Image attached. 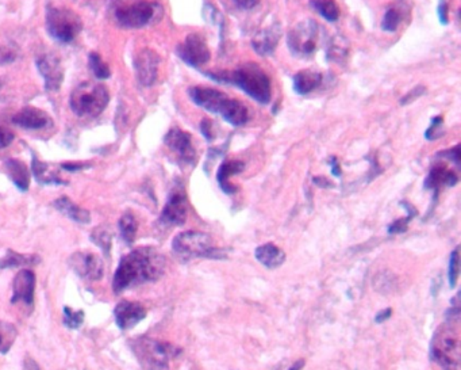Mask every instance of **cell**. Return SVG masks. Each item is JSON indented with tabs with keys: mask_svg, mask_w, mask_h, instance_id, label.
I'll return each mask as SVG.
<instances>
[{
	"mask_svg": "<svg viewBox=\"0 0 461 370\" xmlns=\"http://www.w3.org/2000/svg\"><path fill=\"white\" fill-rule=\"evenodd\" d=\"M165 270V256L155 247H139L123 256L114 274L112 289L122 293L129 287L157 281Z\"/></svg>",
	"mask_w": 461,
	"mask_h": 370,
	"instance_id": "1",
	"label": "cell"
},
{
	"mask_svg": "<svg viewBox=\"0 0 461 370\" xmlns=\"http://www.w3.org/2000/svg\"><path fill=\"white\" fill-rule=\"evenodd\" d=\"M451 317L434 333L430 354L442 370H461L460 326L459 308L451 310Z\"/></svg>",
	"mask_w": 461,
	"mask_h": 370,
	"instance_id": "2",
	"label": "cell"
},
{
	"mask_svg": "<svg viewBox=\"0 0 461 370\" xmlns=\"http://www.w3.org/2000/svg\"><path fill=\"white\" fill-rule=\"evenodd\" d=\"M207 76L219 83L237 85L252 99L267 105L271 101V82L267 74L256 64H245L236 71L207 72Z\"/></svg>",
	"mask_w": 461,
	"mask_h": 370,
	"instance_id": "3",
	"label": "cell"
},
{
	"mask_svg": "<svg viewBox=\"0 0 461 370\" xmlns=\"http://www.w3.org/2000/svg\"><path fill=\"white\" fill-rule=\"evenodd\" d=\"M110 102L107 87L91 82L78 85L69 99L72 112L82 118H95L105 112Z\"/></svg>",
	"mask_w": 461,
	"mask_h": 370,
	"instance_id": "4",
	"label": "cell"
},
{
	"mask_svg": "<svg viewBox=\"0 0 461 370\" xmlns=\"http://www.w3.org/2000/svg\"><path fill=\"white\" fill-rule=\"evenodd\" d=\"M172 250L184 260L193 258H223V251L214 246L210 235L199 230H186L175 236Z\"/></svg>",
	"mask_w": 461,
	"mask_h": 370,
	"instance_id": "5",
	"label": "cell"
},
{
	"mask_svg": "<svg viewBox=\"0 0 461 370\" xmlns=\"http://www.w3.org/2000/svg\"><path fill=\"white\" fill-rule=\"evenodd\" d=\"M130 346L145 370H168L169 361L180 353L169 343L149 338L133 339Z\"/></svg>",
	"mask_w": 461,
	"mask_h": 370,
	"instance_id": "6",
	"label": "cell"
},
{
	"mask_svg": "<svg viewBox=\"0 0 461 370\" xmlns=\"http://www.w3.org/2000/svg\"><path fill=\"white\" fill-rule=\"evenodd\" d=\"M46 28L55 40L62 44H69L82 31V19L71 8L48 7Z\"/></svg>",
	"mask_w": 461,
	"mask_h": 370,
	"instance_id": "7",
	"label": "cell"
},
{
	"mask_svg": "<svg viewBox=\"0 0 461 370\" xmlns=\"http://www.w3.org/2000/svg\"><path fill=\"white\" fill-rule=\"evenodd\" d=\"M162 7L148 0H125L115 8V18L123 28H139L146 26Z\"/></svg>",
	"mask_w": 461,
	"mask_h": 370,
	"instance_id": "8",
	"label": "cell"
},
{
	"mask_svg": "<svg viewBox=\"0 0 461 370\" xmlns=\"http://www.w3.org/2000/svg\"><path fill=\"white\" fill-rule=\"evenodd\" d=\"M318 37L320 28L317 22L313 19H306L290 31L287 45L295 56H311L317 49Z\"/></svg>",
	"mask_w": 461,
	"mask_h": 370,
	"instance_id": "9",
	"label": "cell"
},
{
	"mask_svg": "<svg viewBox=\"0 0 461 370\" xmlns=\"http://www.w3.org/2000/svg\"><path fill=\"white\" fill-rule=\"evenodd\" d=\"M189 217V199L186 192L175 189L164 206L163 213L160 216V223L166 227H179L186 223Z\"/></svg>",
	"mask_w": 461,
	"mask_h": 370,
	"instance_id": "10",
	"label": "cell"
},
{
	"mask_svg": "<svg viewBox=\"0 0 461 370\" xmlns=\"http://www.w3.org/2000/svg\"><path fill=\"white\" fill-rule=\"evenodd\" d=\"M177 55L191 67L199 68L209 62L210 60V49L200 34H190L183 44L177 47Z\"/></svg>",
	"mask_w": 461,
	"mask_h": 370,
	"instance_id": "11",
	"label": "cell"
},
{
	"mask_svg": "<svg viewBox=\"0 0 461 370\" xmlns=\"http://www.w3.org/2000/svg\"><path fill=\"white\" fill-rule=\"evenodd\" d=\"M69 266L79 277L88 281H98L105 273L102 259L92 253H75L69 258Z\"/></svg>",
	"mask_w": 461,
	"mask_h": 370,
	"instance_id": "12",
	"label": "cell"
},
{
	"mask_svg": "<svg viewBox=\"0 0 461 370\" xmlns=\"http://www.w3.org/2000/svg\"><path fill=\"white\" fill-rule=\"evenodd\" d=\"M159 64L160 56L155 51L142 49L137 55L134 58V68L141 85L150 87L156 83L159 75Z\"/></svg>",
	"mask_w": 461,
	"mask_h": 370,
	"instance_id": "13",
	"label": "cell"
},
{
	"mask_svg": "<svg viewBox=\"0 0 461 370\" xmlns=\"http://www.w3.org/2000/svg\"><path fill=\"white\" fill-rule=\"evenodd\" d=\"M164 142L172 152H175L177 155V158L183 163H186V165L195 163L196 151L192 145V137H191L190 133H187L179 128H172L164 137Z\"/></svg>",
	"mask_w": 461,
	"mask_h": 370,
	"instance_id": "14",
	"label": "cell"
},
{
	"mask_svg": "<svg viewBox=\"0 0 461 370\" xmlns=\"http://www.w3.org/2000/svg\"><path fill=\"white\" fill-rule=\"evenodd\" d=\"M37 68L45 81L48 91H57L64 79V69L60 58L53 53H46L37 58Z\"/></svg>",
	"mask_w": 461,
	"mask_h": 370,
	"instance_id": "15",
	"label": "cell"
},
{
	"mask_svg": "<svg viewBox=\"0 0 461 370\" xmlns=\"http://www.w3.org/2000/svg\"><path fill=\"white\" fill-rule=\"evenodd\" d=\"M189 95L195 105L213 114H219L225 99L227 98L226 94L209 87H192L189 90Z\"/></svg>",
	"mask_w": 461,
	"mask_h": 370,
	"instance_id": "16",
	"label": "cell"
},
{
	"mask_svg": "<svg viewBox=\"0 0 461 370\" xmlns=\"http://www.w3.org/2000/svg\"><path fill=\"white\" fill-rule=\"evenodd\" d=\"M116 326L122 331H128L133 327H136L139 321H142L146 317L145 308L134 301H121L114 311Z\"/></svg>",
	"mask_w": 461,
	"mask_h": 370,
	"instance_id": "17",
	"label": "cell"
},
{
	"mask_svg": "<svg viewBox=\"0 0 461 370\" xmlns=\"http://www.w3.org/2000/svg\"><path fill=\"white\" fill-rule=\"evenodd\" d=\"M12 298L11 303L17 304L18 301H24L25 304L31 305L34 301V289H35V276L28 269L19 271L12 284Z\"/></svg>",
	"mask_w": 461,
	"mask_h": 370,
	"instance_id": "18",
	"label": "cell"
},
{
	"mask_svg": "<svg viewBox=\"0 0 461 370\" xmlns=\"http://www.w3.org/2000/svg\"><path fill=\"white\" fill-rule=\"evenodd\" d=\"M280 37H281V26L279 24H272L271 26L263 28L254 35L252 47L257 55L270 56L275 52Z\"/></svg>",
	"mask_w": 461,
	"mask_h": 370,
	"instance_id": "19",
	"label": "cell"
},
{
	"mask_svg": "<svg viewBox=\"0 0 461 370\" xmlns=\"http://www.w3.org/2000/svg\"><path fill=\"white\" fill-rule=\"evenodd\" d=\"M11 121L12 124L28 131H40L51 125V117L37 108H25L15 114Z\"/></svg>",
	"mask_w": 461,
	"mask_h": 370,
	"instance_id": "20",
	"label": "cell"
},
{
	"mask_svg": "<svg viewBox=\"0 0 461 370\" xmlns=\"http://www.w3.org/2000/svg\"><path fill=\"white\" fill-rule=\"evenodd\" d=\"M219 115L233 126H243L249 119V112L244 103L229 96L225 99Z\"/></svg>",
	"mask_w": 461,
	"mask_h": 370,
	"instance_id": "21",
	"label": "cell"
},
{
	"mask_svg": "<svg viewBox=\"0 0 461 370\" xmlns=\"http://www.w3.org/2000/svg\"><path fill=\"white\" fill-rule=\"evenodd\" d=\"M324 75L318 71L304 69L294 76V90L299 95H307L322 85Z\"/></svg>",
	"mask_w": 461,
	"mask_h": 370,
	"instance_id": "22",
	"label": "cell"
},
{
	"mask_svg": "<svg viewBox=\"0 0 461 370\" xmlns=\"http://www.w3.org/2000/svg\"><path fill=\"white\" fill-rule=\"evenodd\" d=\"M244 169L245 165L240 160H226V162L222 163V166L218 170L217 179L220 189L223 190V193L234 194L237 192V187L234 185H232L229 182V179L233 175H237V174L243 172Z\"/></svg>",
	"mask_w": 461,
	"mask_h": 370,
	"instance_id": "23",
	"label": "cell"
},
{
	"mask_svg": "<svg viewBox=\"0 0 461 370\" xmlns=\"http://www.w3.org/2000/svg\"><path fill=\"white\" fill-rule=\"evenodd\" d=\"M458 182H459V176L456 175V172L448 170L442 166H437L429 172V175L425 180V187L434 190L435 196H437V192L441 186H455Z\"/></svg>",
	"mask_w": 461,
	"mask_h": 370,
	"instance_id": "24",
	"label": "cell"
},
{
	"mask_svg": "<svg viewBox=\"0 0 461 370\" xmlns=\"http://www.w3.org/2000/svg\"><path fill=\"white\" fill-rule=\"evenodd\" d=\"M254 256L263 266L268 269H277L286 260L284 251L280 247L275 246L273 243H267L257 247L254 251Z\"/></svg>",
	"mask_w": 461,
	"mask_h": 370,
	"instance_id": "25",
	"label": "cell"
},
{
	"mask_svg": "<svg viewBox=\"0 0 461 370\" xmlns=\"http://www.w3.org/2000/svg\"><path fill=\"white\" fill-rule=\"evenodd\" d=\"M53 206L55 209L62 213L64 216L69 217L71 220H73L75 223H80V224H87L91 220L89 212L82 209L80 206L75 205L72 201L67 197H61V199H55L53 202Z\"/></svg>",
	"mask_w": 461,
	"mask_h": 370,
	"instance_id": "26",
	"label": "cell"
},
{
	"mask_svg": "<svg viewBox=\"0 0 461 370\" xmlns=\"http://www.w3.org/2000/svg\"><path fill=\"white\" fill-rule=\"evenodd\" d=\"M6 170L10 179L21 192H28L30 186V172L25 163L18 159H8L6 162Z\"/></svg>",
	"mask_w": 461,
	"mask_h": 370,
	"instance_id": "27",
	"label": "cell"
},
{
	"mask_svg": "<svg viewBox=\"0 0 461 370\" xmlns=\"http://www.w3.org/2000/svg\"><path fill=\"white\" fill-rule=\"evenodd\" d=\"M33 174L41 185H65V182L55 174V171L51 170L46 163L40 162L35 156H33Z\"/></svg>",
	"mask_w": 461,
	"mask_h": 370,
	"instance_id": "28",
	"label": "cell"
},
{
	"mask_svg": "<svg viewBox=\"0 0 461 370\" xmlns=\"http://www.w3.org/2000/svg\"><path fill=\"white\" fill-rule=\"evenodd\" d=\"M41 258L37 255H24L18 254L15 251L8 250L4 258L0 259V269H14L21 266H33L35 263H40Z\"/></svg>",
	"mask_w": 461,
	"mask_h": 370,
	"instance_id": "29",
	"label": "cell"
},
{
	"mask_svg": "<svg viewBox=\"0 0 461 370\" xmlns=\"http://www.w3.org/2000/svg\"><path fill=\"white\" fill-rule=\"evenodd\" d=\"M349 53V42L347 38L342 35H336L333 40L329 42V48L326 52L327 60L336 61V62H342Z\"/></svg>",
	"mask_w": 461,
	"mask_h": 370,
	"instance_id": "30",
	"label": "cell"
},
{
	"mask_svg": "<svg viewBox=\"0 0 461 370\" xmlns=\"http://www.w3.org/2000/svg\"><path fill=\"white\" fill-rule=\"evenodd\" d=\"M310 4L327 22L338 21L340 7L336 0H311Z\"/></svg>",
	"mask_w": 461,
	"mask_h": 370,
	"instance_id": "31",
	"label": "cell"
},
{
	"mask_svg": "<svg viewBox=\"0 0 461 370\" xmlns=\"http://www.w3.org/2000/svg\"><path fill=\"white\" fill-rule=\"evenodd\" d=\"M137 229H138V223H137L136 216L133 213H125L119 219V230H121V237L122 240L130 246L136 240Z\"/></svg>",
	"mask_w": 461,
	"mask_h": 370,
	"instance_id": "32",
	"label": "cell"
},
{
	"mask_svg": "<svg viewBox=\"0 0 461 370\" xmlns=\"http://www.w3.org/2000/svg\"><path fill=\"white\" fill-rule=\"evenodd\" d=\"M91 240L95 243L106 256L110 255L111 243H112V230L109 226H99L91 233Z\"/></svg>",
	"mask_w": 461,
	"mask_h": 370,
	"instance_id": "33",
	"label": "cell"
},
{
	"mask_svg": "<svg viewBox=\"0 0 461 370\" xmlns=\"http://www.w3.org/2000/svg\"><path fill=\"white\" fill-rule=\"evenodd\" d=\"M89 68L98 79H109L110 75H111L109 65L102 60V57L95 52H92L89 55Z\"/></svg>",
	"mask_w": 461,
	"mask_h": 370,
	"instance_id": "34",
	"label": "cell"
},
{
	"mask_svg": "<svg viewBox=\"0 0 461 370\" xmlns=\"http://www.w3.org/2000/svg\"><path fill=\"white\" fill-rule=\"evenodd\" d=\"M15 335L17 331L14 326L7 323H0V353L6 354L10 350L11 344L15 339Z\"/></svg>",
	"mask_w": 461,
	"mask_h": 370,
	"instance_id": "35",
	"label": "cell"
},
{
	"mask_svg": "<svg viewBox=\"0 0 461 370\" xmlns=\"http://www.w3.org/2000/svg\"><path fill=\"white\" fill-rule=\"evenodd\" d=\"M459 274H460V254L459 249L453 250L451 258H449V270H448V278H449V285L451 287H456L458 281H459Z\"/></svg>",
	"mask_w": 461,
	"mask_h": 370,
	"instance_id": "36",
	"label": "cell"
},
{
	"mask_svg": "<svg viewBox=\"0 0 461 370\" xmlns=\"http://www.w3.org/2000/svg\"><path fill=\"white\" fill-rule=\"evenodd\" d=\"M84 323V312L82 311H72L69 307H64V324L69 330H78Z\"/></svg>",
	"mask_w": 461,
	"mask_h": 370,
	"instance_id": "37",
	"label": "cell"
},
{
	"mask_svg": "<svg viewBox=\"0 0 461 370\" xmlns=\"http://www.w3.org/2000/svg\"><path fill=\"white\" fill-rule=\"evenodd\" d=\"M399 24H401L399 12L394 8H390V10H387V12L383 17L381 30H384L387 33H394V31H397Z\"/></svg>",
	"mask_w": 461,
	"mask_h": 370,
	"instance_id": "38",
	"label": "cell"
},
{
	"mask_svg": "<svg viewBox=\"0 0 461 370\" xmlns=\"http://www.w3.org/2000/svg\"><path fill=\"white\" fill-rule=\"evenodd\" d=\"M442 122H444V119H442L441 115L434 117L429 129L425 133V136H426L428 140L433 142V140H437L440 136H442Z\"/></svg>",
	"mask_w": 461,
	"mask_h": 370,
	"instance_id": "39",
	"label": "cell"
},
{
	"mask_svg": "<svg viewBox=\"0 0 461 370\" xmlns=\"http://www.w3.org/2000/svg\"><path fill=\"white\" fill-rule=\"evenodd\" d=\"M414 215H415V212H414V209H412V212H410V215H408L407 217H405V219H399V220L394 221V223L388 227V233L394 235V233H403V232H406L407 226H408L410 220L414 217Z\"/></svg>",
	"mask_w": 461,
	"mask_h": 370,
	"instance_id": "40",
	"label": "cell"
},
{
	"mask_svg": "<svg viewBox=\"0 0 461 370\" xmlns=\"http://www.w3.org/2000/svg\"><path fill=\"white\" fill-rule=\"evenodd\" d=\"M425 92H426V87L425 85H417V87H414L411 91H408L406 95L401 99V105L406 106V105L412 103L415 99H418L419 96H422Z\"/></svg>",
	"mask_w": 461,
	"mask_h": 370,
	"instance_id": "41",
	"label": "cell"
},
{
	"mask_svg": "<svg viewBox=\"0 0 461 370\" xmlns=\"http://www.w3.org/2000/svg\"><path fill=\"white\" fill-rule=\"evenodd\" d=\"M12 142H14V133L8 128L0 125V149L8 146Z\"/></svg>",
	"mask_w": 461,
	"mask_h": 370,
	"instance_id": "42",
	"label": "cell"
},
{
	"mask_svg": "<svg viewBox=\"0 0 461 370\" xmlns=\"http://www.w3.org/2000/svg\"><path fill=\"white\" fill-rule=\"evenodd\" d=\"M200 132H202V135L205 136V139L207 140V142H211L213 140V124H211V121L210 119H203L202 122H200Z\"/></svg>",
	"mask_w": 461,
	"mask_h": 370,
	"instance_id": "43",
	"label": "cell"
},
{
	"mask_svg": "<svg viewBox=\"0 0 461 370\" xmlns=\"http://www.w3.org/2000/svg\"><path fill=\"white\" fill-rule=\"evenodd\" d=\"M448 14H449L448 1L446 0H440L438 1V18H440V22L442 25L448 24Z\"/></svg>",
	"mask_w": 461,
	"mask_h": 370,
	"instance_id": "44",
	"label": "cell"
},
{
	"mask_svg": "<svg viewBox=\"0 0 461 370\" xmlns=\"http://www.w3.org/2000/svg\"><path fill=\"white\" fill-rule=\"evenodd\" d=\"M440 156H446L448 159H451L456 165H459L460 163V145H456L455 148H451V149H448L445 152H441Z\"/></svg>",
	"mask_w": 461,
	"mask_h": 370,
	"instance_id": "45",
	"label": "cell"
},
{
	"mask_svg": "<svg viewBox=\"0 0 461 370\" xmlns=\"http://www.w3.org/2000/svg\"><path fill=\"white\" fill-rule=\"evenodd\" d=\"M259 1L260 0H236V3L244 10H250V8L256 7L259 4Z\"/></svg>",
	"mask_w": 461,
	"mask_h": 370,
	"instance_id": "46",
	"label": "cell"
},
{
	"mask_svg": "<svg viewBox=\"0 0 461 370\" xmlns=\"http://www.w3.org/2000/svg\"><path fill=\"white\" fill-rule=\"evenodd\" d=\"M391 314H392V311H391V308H387V310H383V311H380L378 314H376V317H375V321L376 323H383V321H385V320H388L390 317H391Z\"/></svg>",
	"mask_w": 461,
	"mask_h": 370,
	"instance_id": "47",
	"label": "cell"
},
{
	"mask_svg": "<svg viewBox=\"0 0 461 370\" xmlns=\"http://www.w3.org/2000/svg\"><path fill=\"white\" fill-rule=\"evenodd\" d=\"M314 183L318 185V186H321V187H333V183L329 182L324 176H315L314 178Z\"/></svg>",
	"mask_w": 461,
	"mask_h": 370,
	"instance_id": "48",
	"label": "cell"
},
{
	"mask_svg": "<svg viewBox=\"0 0 461 370\" xmlns=\"http://www.w3.org/2000/svg\"><path fill=\"white\" fill-rule=\"evenodd\" d=\"M84 167H85V165H78V163H67V165H62V169H64V170L71 171V172L82 170Z\"/></svg>",
	"mask_w": 461,
	"mask_h": 370,
	"instance_id": "49",
	"label": "cell"
},
{
	"mask_svg": "<svg viewBox=\"0 0 461 370\" xmlns=\"http://www.w3.org/2000/svg\"><path fill=\"white\" fill-rule=\"evenodd\" d=\"M330 165H331V172H333V175L340 176V175H341V170H340V165H338V162H337L336 158H331V159H330Z\"/></svg>",
	"mask_w": 461,
	"mask_h": 370,
	"instance_id": "50",
	"label": "cell"
},
{
	"mask_svg": "<svg viewBox=\"0 0 461 370\" xmlns=\"http://www.w3.org/2000/svg\"><path fill=\"white\" fill-rule=\"evenodd\" d=\"M24 370H41V369H40V367L37 365V362H35L34 360H31V358H26V361H25V368H24Z\"/></svg>",
	"mask_w": 461,
	"mask_h": 370,
	"instance_id": "51",
	"label": "cell"
},
{
	"mask_svg": "<svg viewBox=\"0 0 461 370\" xmlns=\"http://www.w3.org/2000/svg\"><path fill=\"white\" fill-rule=\"evenodd\" d=\"M11 58L10 53L7 51H4L3 48H0V61H8Z\"/></svg>",
	"mask_w": 461,
	"mask_h": 370,
	"instance_id": "52",
	"label": "cell"
},
{
	"mask_svg": "<svg viewBox=\"0 0 461 370\" xmlns=\"http://www.w3.org/2000/svg\"><path fill=\"white\" fill-rule=\"evenodd\" d=\"M304 367V360H299L297 361L291 368L288 370H302V368Z\"/></svg>",
	"mask_w": 461,
	"mask_h": 370,
	"instance_id": "53",
	"label": "cell"
}]
</instances>
